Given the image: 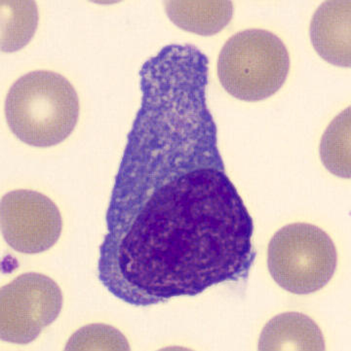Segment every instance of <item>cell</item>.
<instances>
[{
    "label": "cell",
    "instance_id": "12",
    "mask_svg": "<svg viewBox=\"0 0 351 351\" xmlns=\"http://www.w3.org/2000/svg\"><path fill=\"white\" fill-rule=\"evenodd\" d=\"M126 338L115 328L92 324L81 328L69 338L66 350H129Z\"/></svg>",
    "mask_w": 351,
    "mask_h": 351
},
{
    "label": "cell",
    "instance_id": "4",
    "mask_svg": "<svg viewBox=\"0 0 351 351\" xmlns=\"http://www.w3.org/2000/svg\"><path fill=\"white\" fill-rule=\"evenodd\" d=\"M337 265L338 252L333 241L315 225H287L269 243V274L281 288L293 294L319 291L333 278Z\"/></svg>",
    "mask_w": 351,
    "mask_h": 351
},
{
    "label": "cell",
    "instance_id": "8",
    "mask_svg": "<svg viewBox=\"0 0 351 351\" xmlns=\"http://www.w3.org/2000/svg\"><path fill=\"white\" fill-rule=\"evenodd\" d=\"M260 350H325L324 337L308 316L286 313L275 316L260 334Z\"/></svg>",
    "mask_w": 351,
    "mask_h": 351
},
{
    "label": "cell",
    "instance_id": "10",
    "mask_svg": "<svg viewBox=\"0 0 351 351\" xmlns=\"http://www.w3.org/2000/svg\"><path fill=\"white\" fill-rule=\"evenodd\" d=\"M350 108L339 114L327 128L320 143V158L330 173L350 178Z\"/></svg>",
    "mask_w": 351,
    "mask_h": 351
},
{
    "label": "cell",
    "instance_id": "7",
    "mask_svg": "<svg viewBox=\"0 0 351 351\" xmlns=\"http://www.w3.org/2000/svg\"><path fill=\"white\" fill-rule=\"evenodd\" d=\"M350 0L323 2L311 19V43L317 54L329 64L350 67Z\"/></svg>",
    "mask_w": 351,
    "mask_h": 351
},
{
    "label": "cell",
    "instance_id": "3",
    "mask_svg": "<svg viewBox=\"0 0 351 351\" xmlns=\"http://www.w3.org/2000/svg\"><path fill=\"white\" fill-rule=\"evenodd\" d=\"M290 56L283 41L264 29L243 30L230 37L218 59L224 89L240 101H264L284 85Z\"/></svg>",
    "mask_w": 351,
    "mask_h": 351
},
{
    "label": "cell",
    "instance_id": "2",
    "mask_svg": "<svg viewBox=\"0 0 351 351\" xmlns=\"http://www.w3.org/2000/svg\"><path fill=\"white\" fill-rule=\"evenodd\" d=\"M78 93L54 71H36L19 78L7 94L5 117L21 141L46 148L71 136L79 118Z\"/></svg>",
    "mask_w": 351,
    "mask_h": 351
},
{
    "label": "cell",
    "instance_id": "6",
    "mask_svg": "<svg viewBox=\"0 0 351 351\" xmlns=\"http://www.w3.org/2000/svg\"><path fill=\"white\" fill-rule=\"evenodd\" d=\"M0 224L7 244L24 254L50 250L59 241L63 229L58 206L32 190L12 191L2 197Z\"/></svg>",
    "mask_w": 351,
    "mask_h": 351
},
{
    "label": "cell",
    "instance_id": "9",
    "mask_svg": "<svg viewBox=\"0 0 351 351\" xmlns=\"http://www.w3.org/2000/svg\"><path fill=\"white\" fill-rule=\"evenodd\" d=\"M164 7L177 27L202 36L224 29L234 15V5L229 0H172L165 1Z\"/></svg>",
    "mask_w": 351,
    "mask_h": 351
},
{
    "label": "cell",
    "instance_id": "11",
    "mask_svg": "<svg viewBox=\"0 0 351 351\" xmlns=\"http://www.w3.org/2000/svg\"><path fill=\"white\" fill-rule=\"evenodd\" d=\"M1 51L14 52L24 47L36 30L34 1H1Z\"/></svg>",
    "mask_w": 351,
    "mask_h": 351
},
{
    "label": "cell",
    "instance_id": "1",
    "mask_svg": "<svg viewBox=\"0 0 351 351\" xmlns=\"http://www.w3.org/2000/svg\"><path fill=\"white\" fill-rule=\"evenodd\" d=\"M106 223L98 276L132 306L244 280L254 264V221L225 166L113 191Z\"/></svg>",
    "mask_w": 351,
    "mask_h": 351
},
{
    "label": "cell",
    "instance_id": "5",
    "mask_svg": "<svg viewBox=\"0 0 351 351\" xmlns=\"http://www.w3.org/2000/svg\"><path fill=\"white\" fill-rule=\"evenodd\" d=\"M64 304L61 288L38 273L21 274L0 291V338L27 345L59 317Z\"/></svg>",
    "mask_w": 351,
    "mask_h": 351
}]
</instances>
